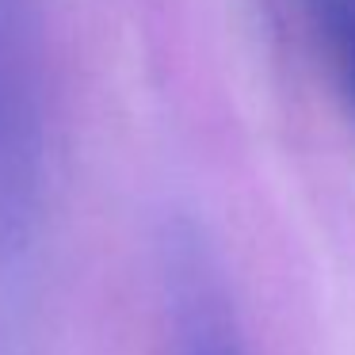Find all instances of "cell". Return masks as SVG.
Segmentation results:
<instances>
[{"mask_svg": "<svg viewBox=\"0 0 355 355\" xmlns=\"http://www.w3.org/2000/svg\"><path fill=\"white\" fill-rule=\"evenodd\" d=\"M39 161V65L27 0H0V225L24 214Z\"/></svg>", "mask_w": 355, "mask_h": 355, "instance_id": "cell-1", "label": "cell"}, {"mask_svg": "<svg viewBox=\"0 0 355 355\" xmlns=\"http://www.w3.org/2000/svg\"><path fill=\"white\" fill-rule=\"evenodd\" d=\"M161 252L176 355H245L233 298L202 233L191 222H176Z\"/></svg>", "mask_w": 355, "mask_h": 355, "instance_id": "cell-2", "label": "cell"}, {"mask_svg": "<svg viewBox=\"0 0 355 355\" xmlns=\"http://www.w3.org/2000/svg\"><path fill=\"white\" fill-rule=\"evenodd\" d=\"M321 39L336 85L355 115V0H302Z\"/></svg>", "mask_w": 355, "mask_h": 355, "instance_id": "cell-3", "label": "cell"}]
</instances>
